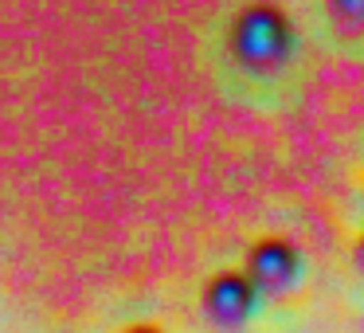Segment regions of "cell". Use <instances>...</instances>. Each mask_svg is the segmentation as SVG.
Masks as SVG:
<instances>
[{
	"label": "cell",
	"mask_w": 364,
	"mask_h": 333,
	"mask_svg": "<svg viewBox=\"0 0 364 333\" xmlns=\"http://www.w3.org/2000/svg\"><path fill=\"white\" fill-rule=\"evenodd\" d=\"M353 259H356V267L364 270V231H360V239H356V247H353Z\"/></svg>",
	"instance_id": "cell-6"
},
{
	"label": "cell",
	"mask_w": 364,
	"mask_h": 333,
	"mask_svg": "<svg viewBox=\"0 0 364 333\" xmlns=\"http://www.w3.org/2000/svg\"><path fill=\"white\" fill-rule=\"evenodd\" d=\"M262 294L255 290V282L243 270H220L204 282L200 294V310H204V322L220 333H239L247 322L255 317Z\"/></svg>",
	"instance_id": "cell-3"
},
{
	"label": "cell",
	"mask_w": 364,
	"mask_h": 333,
	"mask_svg": "<svg viewBox=\"0 0 364 333\" xmlns=\"http://www.w3.org/2000/svg\"><path fill=\"white\" fill-rule=\"evenodd\" d=\"M228 51L247 75H278L294 56V24L278 4L255 0L235 16L228 32Z\"/></svg>",
	"instance_id": "cell-1"
},
{
	"label": "cell",
	"mask_w": 364,
	"mask_h": 333,
	"mask_svg": "<svg viewBox=\"0 0 364 333\" xmlns=\"http://www.w3.org/2000/svg\"><path fill=\"white\" fill-rule=\"evenodd\" d=\"M243 275L255 282L262 298H286L301 278V247L286 236H267L247 247Z\"/></svg>",
	"instance_id": "cell-2"
},
{
	"label": "cell",
	"mask_w": 364,
	"mask_h": 333,
	"mask_svg": "<svg viewBox=\"0 0 364 333\" xmlns=\"http://www.w3.org/2000/svg\"><path fill=\"white\" fill-rule=\"evenodd\" d=\"M122 333H165L161 325H149V322H137V325H129V329H122Z\"/></svg>",
	"instance_id": "cell-5"
},
{
	"label": "cell",
	"mask_w": 364,
	"mask_h": 333,
	"mask_svg": "<svg viewBox=\"0 0 364 333\" xmlns=\"http://www.w3.org/2000/svg\"><path fill=\"white\" fill-rule=\"evenodd\" d=\"M329 16L341 32H364V0H329Z\"/></svg>",
	"instance_id": "cell-4"
}]
</instances>
